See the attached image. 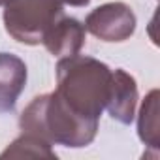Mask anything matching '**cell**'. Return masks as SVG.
Here are the masks:
<instances>
[{"label": "cell", "mask_w": 160, "mask_h": 160, "mask_svg": "<svg viewBox=\"0 0 160 160\" xmlns=\"http://www.w3.org/2000/svg\"><path fill=\"white\" fill-rule=\"evenodd\" d=\"M138 136L139 139L152 149L154 152L158 151L160 145V132H158V91H151L139 109L138 117Z\"/></svg>", "instance_id": "8"}, {"label": "cell", "mask_w": 160, "mask_h": 160, "mask_svg": "<svg viewBox=\"0 0 160 160\" xmlns=\"http://www.w3.org/2000/svg\"><path fill=\"white\" fill-rule=\"evenodd\" d=\"M19 126L25 134L72 149L91 145L98 134V121L75 113L57 92L36 96L21 113Z\"/></svg>", "instance_id": "1"}, {"label": "cell", "mask_w": 160, "mask_h": 160, "mask_svg": "<svg viewBox=\"0 0 160 160\" xmlns=\"http://www.w3.org/2000/svg\"><path fill=\"white\" fill-rule=\"evenodd\" d=\"M0 158H57V152L51 149V143L23 132L2 151Z\"/></svg>", "instance_id": "9"}, {"label": "cell", "mask_w": 160, "mask_h": 160, "mask_svg": "<svg viewBox=\"0 0 160 160\" xmlns=\"http://www.w3.org/2000/svg\"><path fill=\"white\" fill-rule=\"evenodd\" d=\"M64 4H70V6H75V8H81V6H87L91 0H62Z\"/></svg>", "instance_id": "10"}, {"label": "cell", "mask_w": 160, "mask_h": 160, "mask_svg": "<svg viewBox=\"0 0 160 160\" xmlns=\"http://www.w3.org/2000/svg\"><path fill=\"white\" fill-rule=\"evenodd\" d=\"M136 106H138L136 79L121 68L113 70L109 100H108V106H106L111 119L121 122V124H130L136 117Z\"/></svg>", "instance_id": "5"}, {"label": "cell", "mask_w": 160, "mask_h": 160, "mask_svg": "<svg viewBox=\"0 0 160 160\" xmlns=\"http://www.w3.org/2000/svg\"><path fill=\"white\" fill-rule=\"evenodd\" d=\"M6 2H10V0H0V6H4Z\"/></svg>", "instance_id": "11"}, {"label": "cell", "mask_w": 160, "mask_h": 160, "mask_svg": "<svg viewBox=\"0 0 160 160\" xmlns=\"http://www.w3.org/2000/svg\"><path fill=\"white\" fill-rule=\"evenodd\" d=\"M6 32L19 43L40 45L64 15L62 0H10L4 4Z\"/></svg>", "instance_id": "3"}, {"label": "cell", "mask_w": 160, "mask_h": 160, "mask_svg": "<svg viewBox=\"0 0 160 160\" xmlns=\"http://www.w3.org/2000/svg\"><path fill=\"white\" fill-rule=\"evenodd\" d=\"M113 70L85 55H72L57 62V94L81 117L100 121L109 100Z\"/></svg>", "instance_id": "2"}, {"label": "cell", "mask_w": 160, "mask_h": 160, "mask_svg": "<svg viewBox=\"0 0 160 160\" xmlns=\"http://www.w3.org/2000/svg\"><path fill=\"white\" fill-rule=\"evenodd\" d=\"M27 64L12 53H0V115L12 113L27 85Z\"/></svg>", "instance_id": "6"}, {"label": "cell", "mask_w": 160, "mask_h": 160, "mask_svg": "<svg viewBox=\"0 0 160 160\" xmlns=\"http://www.w3.org/2000/svg\"><path fill=\"white\" fill-rule=\"evenodd\" d=\"M43 45L58 58L77 55L85 45V27L73 17L62 15L43 38Z\"/></svg>", "instance_id": "7"}, {"label": "cell", "mask_w": 160, "mask_h": 160, "mask_svg": "<svg viewBox=\"0 0 160 160\" xmlns=\"http://www.w3.org/2000/svg\"><path fill=\"white\" fill-rule=\"evenodd\" d=\"M83 27L102 42H124L136 30V15L124 2H108L92 10Z\"/></svg>", "instance_id": "4"}]
</instances>
